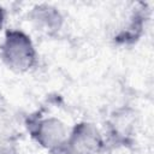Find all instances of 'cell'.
<instances>
[{"mask_svg": "<svg viewBox=\"0 0 154 154\" xmlns=\"http://www.w3.org/2000/svg\"><path fill=\"white\" fill-rule=\"evenodd\" d=\"M0 60L16 73H25L37 65L38 54L30 37L22 29H7L0 43Z\"/></svg>", "mask_w": 154, "mask_h": 154, "instance_id": "cell-1", "label": "cell"}, {"mask_svg": "<svg viewBox=\"0 0 154 154\" xmlns=\"http://www.w3.org/2000/svg\"><path fill=\"white\" fill-rule=\"evenodd\" d=\"M25 128L32 141L49 154H64L70 128L60 118L34 113L26 118Z\"/></svg>", "mask_w": 154, "mask_h": 154, "instance_id": "cell-2", "label": "cell"}, {"mask_svg": "<svg viewBox=\"0 0 154 154\" xmlns=\"http://www.w3.org/2000/svg\"><path fill=\"white\" fill-rule=\"evenodd\" d=\"M150 18V7L148 2H131L128 12L119 23L112 41L117 46H134L143 36Z\"/></svg>", "mask_w": 154, "mask_h": 154, "instance_id": "cell-3", "label": "cell"}, {"mask_svg": "<svg viewBox=\"0 0 154 154\" xmlns=\"http://www.w3.org/2000/svg\"><path fill=\"white\" fill-rule=\"evenodd\" d=\"M106 147V137L100 129L84 120L70 129L64 154H101Z\"/></svg>", "mask_w": 154, "mask_h": 154, "instance_id": "cell-4", "label": "cell"}, {"mask_svg": "<svg viewBox=\"0 0 154 154\" xmlns=\"http://www.w3.org/2000/svg\"><path fill=\"white\" fill-rule=\"evenodd\" d=\"M106 143L114 147H130L135 143L136 116L130 107L116 109L107 120Z\"/></svg>", "mask_w": 154, "mask_h": 154, "instance_id": "cell-5", "label": "cell"}, {"mask_svg": "<svg viewBox=\"0 0 154 154\" xmlns=\"http://www.w3.org/2000/svg\"><path fill=\"white\" fill-rule=\"evenodd\" d=\"M26 17L35 31L48 37L58 36L65 25V17L60 8L48 2L35 4Z\"/></svg>", "mask_w": 154, "mask_h": 154, "instance_id": "cell-6", "label": "cell"}, {"mask_svg": "<svg viewBox=\"0 0 154 154\" xmlns=\"http://www.w3.org/2000/svg\"><path fill=\"white\" fill-rule=\"evenodd\" d=\"M0 154H19L17 146L10 141H0Z\"/></svg>", "mask_w": 154, "mask_h": 154, "instance_id": "cell-7", "label": "cell"}, {"mask_svg": "<svg viewBox=\"0 0 154 154\" xmlns=\"http://www.w3.org/2000/svg\"><path fill=\"white\" fill-rule=\"evenodd\" d=\"M5 23H6V10L0 5V31L4 29Z\"/></svg>", "mask_w": 154, "mask_h": 154, "instance_id": "cell-8", "label": "cell"}]
</instances>
